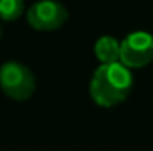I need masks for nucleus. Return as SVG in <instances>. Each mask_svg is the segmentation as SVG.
I'll use <instances>...</instances> for the list:
<instances>
[{
	"label": "nucleus",
	"instance_id": "obj_5",
	"mask_svg": "<svg viewBox=\"0 0 153 151\" xmlns=\"http://www.w3.org/2000/svg\"><path fill=\"white\" fill-rule=\"evenodd\" d=\"M94 55L100 64L121 62V41L114 36H102L94 43Z\"/></svg>",
	"mask_w": 153,
	"mask_h": 151
},
{
	"label": "nucleus",
	"instance_id": "obj_6",
	"mask_svg": "<svg viewBox=\"0 0 153 151\" xmlns=\"http://www.w3.org/2000/svg\"><path fill=\"white\" fill-rule=\"evenodd\" d=\"M23 0H0V21H14L23 14Z\"/></svg>",
	"mask_w": 153,
	"mask_h": 151
},
{
	"label": "nucleus",
	"instance_id": "obj_1",
	"mask_svg": "<svg viewBox=\"0 0 153 151\" xmlns=\"http://www.w3.org/2000/svg\"><path fill=\"white\" fill-rule=\"evenodd\" d=\"M134 87L132 70L123 62L100 64L89 82V94L98 107L112 109L123 103Z\"/></svg>",
	"mask_w": 153,
	"mask_h": 151
},
{
	"label": "nucleus",
	"instance_id": "obj_3",
	"mask_svg": "<svg viewBox=\"0 0 153 151\" xmlns=\"http://www.w3.org/2000/svg\"><path fill=\"white\" fill-rule=\"evenodd\" d=\"M68 9L59 0H39L27 11V21L34 30L52 32L68 21Z\"/></svg>",
	"mask_w": 153,
	"mask_h": 151
},
{
	"label": "nucleus",
	"instance_id": "obj_4",
	"mask_svg": "<svg viewBox=\"0 0 153 151\" xmlns=\"http://www.w3.org/2000/svg\"><path fill=\"white\" fill-rule=\"evenodd\" d=\"M153 61V36L135 30L121 39V62L128 70H141Z\"/></svg>",
	"mask_w": 153,
	"mask_h": 151
},
{
	"label": "nucleus",
	"instance_id": "obj_2",
	"mask_svg": "<svg viewBox=\"0 0 153 151\" xmlns=\"http://www.w3.org/2000/svg\"><path fill=\"white\" fill-rule=\"evenodd\" d=\"M0 89L11 100L25 101L36 91V76L29 66L18 61H7L0 66Z\"/></svg>",
	"mask_w": 153,
	"mask_h": 151
},
{
	"label": "nucleus",
	"instance_id": "obj_7",
	"mask_svg": "<svg viewBox=\"0 0 153 151\" xmlns=\"http://www.w3.org/2000/svg\"><path fill=\"white\" fill-rule=\"evenodd\" d=\"M0 36H2V27H0Z\"/></svg>",
	"mask_w": 153,
	"mask_h": 151
}]
</instances>
